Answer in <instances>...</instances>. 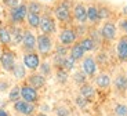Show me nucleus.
<instances>
[{"mask_svg": "<svg viewBox=\"0 0 127 116\" xmlns=\"http://www.w3.org/2000/svg\"><path fill=\"white\" fill-rule=\"evenodd\" d=\"M73 3H75L73 0H60V1H57L54 4V7L51 8V13H53L54 18L64 25H70L73 21L72 17Z\"/></svg>", "mask_w": 127, "mask_h": 116, "instance_id": "nucleus-1", "label": "nucleus"}, {"mask_svg": "<svg viewBox=\"0 0 127 116\" xmlns=\"http://www.w3.org/2000/svg\"><path fill=\"white\" fill-rule=\"evenodd\" d=\"M28 15V6L26 1H21L17 7L7 10V17H8V22L13 25H22Z\"/></svg>", "mask_w": 127, "mask_h": 116, "instance_id": "nucleus-2", "label": "nucleus"}, {"mask_svg": "<svg viewBox=\"0 0 127 116\" xmlns=\"http://www.w3.org/2000/svg\"><path fill=\"white\" fill-rule=\"evenodd\" d=\"M41 33L54 35L57 32V19L54 18L51 10H44V13L40 15V25H39Z\"/></svg>", "mask_w": 127, "mask_h": 116, "instance_id": "nucleus-3", "label": "nucleus"}, {"mask_svg": "<svg viewBox=\"0 0 127 116\" xmlns=\"http://www.w3.org/2000/svg\"><path fill=\"white\" fill-rule=\"evenodd\" d=\"M36 48H37L39 54H41V55H48L53 51V48H54V43H53L51 35H46V33L37 35Z\"/></svg>", "mask_w": 127, "mask_h": 116, "instance_id": "nucleus-4", "label": "nucleus"}, {"mask_svg": "<svg viewBox=\"0 0 127 116\" xmlns=\"http://www.w3.org/2000/svg\"><path fill=\"white\" fill-rule=\"evenodd\" d=\"M99 32H101V36H102L104 40L113 41L115 39H116V36H118V25H116L112 19L104 21V24H102Z\"/></svg>", "mask_w": 127, "mask_h": 116, "instance_id": "nucleus-5", "label": "nucleus"}, {"mask_svg": "<svg viewBox=\"0 0 127 116\" xmlns=\"http://www.w3.org/2000/svg\"><path fill=\"white\" fill-rule=\"evenodd\" d=\"M73 21L77 24H86L87 22V6L83 1H75L72 7Z\"/></svg>", "mask_w": 127, "mask_h": 116, "instance_id": "nucleus-6", "label": "nucleus"}, {"mask_svg": "<svg viewBox=\"0 0 127 116\" xmlns=\"http://www.w3.org/2000/svg\"><path fill=\"white\" fill-rule=\"evenodd\" d=\"M58 39H60V43L64 46H70V44L76 43L77 40V35L73 29V26H65L60 31L58 35Z\"/></svg>", "mask_w": 127, "mask_h": 116, "instance_id": "nucleus-7", "label": "nucleus"}, {"mask_svg": "<svg viewBox=\"0 0 127 116\" xmlns=\"http://www.w3.org/2000/svg\"><path fill=\"white\" fill-rule=\"evenodd\" d=\"M0 64H1V68H3L6 72H13L14 66H15V54L10 50V48H4V50L1 51Z\"/></svg>", "mask_w": 127, "mask_h": 116, "instance_id": "nucleus-8", "label": "nucleus"}, {"mask_svg": "<svg viewBox=\"0 0 127 116\" xmlns=\"http://www.w3.org/2000/svg\"><path fill=\"white\" fill-rule=\"evenodd\" d=\"M36 39H37V36L32 32V29H25V31H24V38H22V43L21 44H22L24 50H25L26 53L35 51V48H36Z\"/></svg>", "mask_w": 127, "mask_h": 116, "instance_id": "nucleus-9", "label": "nucleus"}, {"mask_svg": "<svg viewBox=\"0 0 127 116\" xmlns=\"http://www.w3.org/2000/svg\"><path fill=\"white\" fill-rule=\"evenodd\" d=\"M14 109H15V112L21 113V115L31 116L32 113L35 112L36 107H35V104L28 102V101H25V100H18V101L14 102Z\"/></svg>", "mask_w": 127, "mask_h": 116, "instance_id": "nucleus-10", "label": "nucleus"}, {"mask_svg": "<svg viewBox=\"0 0 127 116\" xmlns=\"http://www.w3.org/2000/svg\"><path fill=\"white\" fill-rule=\"evenodd\" d=\"M24 65L26 69H31V71H36L40 66V57L37 53L32 51V53H25L24 55Z\"/></svg>", "mask_w": 127, "mask_h": 116, "instance_id": "nucleus-11", "label": "nucleus"}, {"mask_svg": "<svg viewBox=\"0 0 127 116\" xmlns=\"http://www.w3.org/2000/svg\"><path fill=\"white\" fill-rule=\"evenodd\" d=\"M87 22H90L91 26H97L101 24V19L98 15V3L87 4Z\"/></svg>", "mask_w": 127, "mask_h": 116, "instance_id": "nucleus-12", "label": "nucleus"}, {"mask_svg": "<svg viewBox=\"0 0 127 116\" xmlns=\"http://www.w3.org/2000/svg\"><path fill=\"white\" fill-rule=\"evenodd\" d=\"M82 71L86 73L87 76H94L97 73V62H95V58L91 55L84 57L82 61Z\"/></svg>", "mask_w": 127, "mask_h": 116, "instance_id": "nucleus-13", "label": "nucleus"}, {"mask_svg": "<svg viewBox=\"0 0 127 116\" xmlns=\"http://www.w3.org/2000/svg\"><path fill=\"white\" fill-rule=\"evenodd\" d=\"M37 90H36L35 87H32V86L29 84H25L21 87V98L25 101H28V102H32L35 104L36 101H37Z\"/></svg>", "mask_w": 127, "mask_h": 116, "instance_id": "nucleus-14", "label": "nucleus"}, {"mask_svg": "<svg viewBox=\"0 0 127 116\" xmlns=\"http://www.w3.org/2000/svg\"><path fill=\"white\" fill-rule=\"evenodd\" d=\"M24 31L25 29L21 25H13L10 24V33H11V44L18 46L22 43V38H24Z\"/></svg>", "mask_w": 127, "mask_h": 116, "instance_id": "nucleus-15", "label": "nucleus"}, {"mask_svg": "<svg viewBox=\"0 0 127 116\" xmlns=\"http://www.w3.org/2000/svg\"><path fill=\"white\" fill-rule=\"evenodd\" d=\"M116 53H118V57L120 61H127V35H123L118 40Z\"/></svg>", "mask_w": 127, "mask_h": 116, "instance_id": "nucleus-16", "label": "nucleus"}, {"mask_svg": "<svg viewBox=\"0 0 127 116\" xmlns=\"http://www.w3.org/2000/svg\"><path fill=\"white\" fill-rule=\"evenodd\" d=\"M28 84L39 90L46 84V76H43L41 73H32L28 77Z\"/></svg>", "mask_w": 127, "mask_h": 116, "instance_id": "nucleus-17", "label": "nucleus"}, {"mask_svg": "<svg viewBox=\"0 0 127 116\" xmlns=\"http://www.w3.org/2000/svg\"><path fill=\"white\" fill-rule=\"evenodd\" d=\"M26 6H28V13H35V14H40V15L46 10L44 4L41 3L40 0H28Z\"/></svg>", "mask_w": 127, "mask_h": 116, "instance_id": "nucleus-18", "label": "nucleus"}, {"mask_svg": "<svg viewBox=\"0 0 127 116\" xmlns=\"http://www.w3.org/2000/svg\"><path fill=\"white\" fill-rule=\"evenodd\" d=\"M98 15H99V19L102 21H108V19L112 18L113 15V10L111 8V6L105 3H99L98 4Z\"/></svg>", "mask_w": 127, "mask_h": 116, "instance_id": "nucleus-19", "label": "nucleus"}, {"mask_svg": "<svg viewBox=\"0 0 127 116\" xmlns=\"http://www.w3.org/2000/svg\"><path fill=\"white\" fill-rule=\"evenodd\" d=\"M84 54H86V51L83 50V47L80 46L79 41H76V43L72 44V47H70V50H69V55L70 57H73L76 61H80V60H83Z\"/></svg>", "mask_w": 127, "mask_h": 116, "instance_id": "nucleus-20", "label": "nucleus"}, {"mask_svg": "<svg viewBox=\"0 0 127 116\" xmlns=\"http://www.w3.org/2000/svg\"><path fill=\"white\" fill-rule=\"evenodd\" d=\"M25 22H26V25L29 26V29H39V25H40V14L28 13Z\"/></svg>", "mask_w": 127, "mask_h": 116, "instance_id": "nucleus-21", "label": "nucleus"}, {"mask_svg": "<svg viewBox=\"0 0 127 116\" xmlns=\"http://www.w3.org/2000/svg\"><path fill=\"white\" fill-rule=\"evenodd\" d=\"M0 43L3 46L11 44V33H10V26L0 25Z\"/></svg>", "mask_w": 127, "mask_h": 116, "instance_id": "nucleus-22", "label": "nucleus"}, {"mask_svg": "<svg viewBox=\"0 0 127 116\" xmlns=\"http://www.w3.org/2000/svg\"><path fill=\"white\" fill-rule=\"evenodd\" d=\"M80 46L83 47V50L86 51V53H90V51H94L95 48H97V44L94 43V40H93L90 36H84V38H82L79 40Z\"/></svg>", "mask_w": 127, "mask_h": 116, "instance_id": "nucleus-23", "label": "nucleus"}, {"mask_svg": "<svg viewBox=\"0 0 127 116\" xmlns=\"http://www.w3.org/2000/svg\"><path fill=\"white\" fill-rule=\"evenodd\" d=\"M80 95H83V97L86 98L87 101L93 100L95 95V90L94 87H93L91 84H87V83H84V84L80 86Z\"/></svg>", "mask_w": 127, "mask_h": 116, "instance_id": "nucleus-24", "label": "nucleus"}, {"mask_svg": "<svg viewBox=\"0 0 127 116\" xmlns=\"http://www.w3.org/2000/svg\"><path fill=\"white\" fill-rule=\"evenodd\" d=\"M95 84L101 88H106L111 86V76L106 75V73H101L95 77Z\"/></svg>", "mask_w": 127, "mask_h": 116, "instance_id": "nucleus-25", "label": "nucleus"}, {"mask_svg": "<svg viewBox=\"0 0 127 116\" xmlns=\"http://www.w3.org/2000/svg\"><path fill=\"white\" fill-rule=\"evenodd\" d=\"M115 87L119 91H127V76L119 75L115 77Z\"/></svg>", "mask_w": 127, "mask_h": 116, "instance_id": "nucleus-26", "label": "nucleus"}, {"mask_svg": "<svg viewBox=\"0 0 127 116\" xmlns=\"http://www.w3.org/2000/svg\"><path fill=\"white\" fill-rule=\"evenodd\" d=\"M13 75H14V77L18 79V80L24 79L26 76L25 65H22V64H15V66H14V69H13Z\"/></svg>", "mask_w": 127, "mask_h": 116, "instance_id": "nucleus-27", "label": "nucleus"}, {"mask_svg": "<svg viewBox=\"0 0 127 116\" xmlns=\"http://www.w3.org/2000/svg\"><path fill=\"white\" fill-rule=\"evenodd\" d=\"M8 100L11 102H15V101L21 100V87L19 86H14L8 93Z\"/></svg>", "mask_w": 127, "mask_h": 116, "instance_id": "nucleus-28", "label": "nucleus"}, {"mask_svg": "<svg viewBox=\"0 0 127 116\" xmlns=\"http://www.w3.org/2000/svg\"><path fill=\"white\" fill-rule=\"evenodd\" d=\"M73 29H75V32H76L77 38H84V35H89V26H87V24H76V25L73 26Z\"/></svg>", "mask_w": 127, "mask_h": 116, "instance_id": "nucleus-29", "label": "nucleus"}, {"mask_svg": "<svg viewBox=\"0 0 127 116\" xmlns=\"http://www.w3.org/2000/svg\"><path fill=\"white\" fill-rule=\"evenodd\" d=\"M75 66H76V60L73 58V57L70 55H66L65 57V60H64V64H62V68L65 69V71H72V69H75Z\"/></svg>", "mask_w": 127, "mask_h": 116, "instance_id": "nucleus-30", "label": "nucleus"}, {"mask_svg": "<svg viewBox=\"0 0 127 116\" xmlns=\"http://www.w3.org/2000/svg\"><path fill=\"white\" fill-rule=\"evenodd\" d=\"M73 80H75V83L76 84H84L87 80V75L83 71H77V72H75V75H73Z\"/></svg>", "mask_w": 127, "mask_h": 116, "instance_id": "nucleus-31", "label": "nucleus"}, {"mask_svg": "<svg viewBox=\"0 0 127 116\" xmlns=\"http://www.w3.org/2000/svg\"><path fill=\"white\" fill-rule=\"evenodd\" d=\"M57 79H58V82H60V83L65 84V83L68 82V79H69L68 71H65L64 68H58V71H57Z\"/></svg>", "mask_w": 127, "mask_h": 116, "instance_id": "nucleus-32", "label": "nucleus"}, {"mask_svg": "<svg viewBox=\"0 0 127 116\" xmlns=\"http://www.w3.org/2000/svg\"><path fill=\"white\" fill-rule=\"evenodd\" d=\"M0 1H1V4H3L7 10H10V8L17 7L21 1H22V0H0Z\"/></svg>", "mask_w": 127, "mask_h": 116, "instance_id": "nucleus-33", "label": "nucleus"}, {"mask_svg": "<svg viewBox=\"0 0 127 116\" xmlns=\"http://www.w3.org/2000/svg\"><path fill=\"white\" fill-rule=\"evenodd\" d=\"M39 69H40V73L43 76H48L51 73V66L48 62H40V66H39Z\"/></svg>", "mask_w": 127, "mask_h": 116, "instance_id": "nucleus-34", "label": "nucleus"}, {"mask_svg": "<svg viewBox=\"0 0 127 116\" xmlns=\"http://www.w3.org/2000/svg\"><path fill=\"white\" fill-rule=\"evenodd\" d=\"M115 113L116 116H127V107L124 104H118L115 107Z\"/></svg>", "mask_w": 127, "mask_h": 116, "instance_id": "nucleus-35", "label": "nucleus"}, {"mask_svg": "<svg viewBox=\"0 0 127 116\" xmlns=\"http://www.w3.org/2000/svg\"><path fill=\"white\" fill-rule=\"evenodd\" d=\"M68 51H69V48H68V46H64V44H58V46H55V54H60V55H68Z\"/></svg>", "mask_w": 127, "mask_h": 116, "instance_id": "nucleus-36", "label": "nucleus"}, {"mask_svg": "<svg viewBox=\"0 0 127 116\" xmlns=\"http://www.w3.org/2000/svg\"><path fill=\"white\" fill-rule=\"evenodd\" d=\"M118 29H120L124 35H127V18L126 17H123V18H120L118 21Z\"/></svg>", "mask_w": 127, "mask_h": 116, "instance_id": "nucleus-37", "label": "nucleus"}, {"mask_svg": "<svg viewBox=\"0 0 127 116\" xmlns=\"http://www.w3.org/2000/svg\"><path fill=\"white\" fill-rule=\"evenodd\" d=\"M87 104H89V101H87L86 98L83 97V95H79V97L76 98V105H77L79 108H84Z\"/></svg>", "mask_w": 127, "mask_h": 116, "instance_id": "nucleus-38", "label": "nucleus"}, {"mask_svg": "<svg viewBox=\"0 0 127 116\" xmlns=\"http://www.w3.org/2000/svg\"><path fill=\"white\" fill-rule=\"evenodd\" d=\"M55 113H57V116H69V109L65 107H60V108H57Z\"/></svg>", "mask_w": 127, "mask_h": 116, "instance_id": "nucleus-39", "label": "nucleus"}, {"mask_svg": "<svg viewBox=\"0 0 127 116\" xmlns=\"http://www.w3.org/2000/svg\"><path fill=\"white\" fill-rule=\"evenodd\" d=\"M6 90H8V83L6 80L0 79V91H6Z\"/></svg>", "mask_w": 127, "mask_h": 116, "instance_id": "nucleus-40", "label": "nucleus"}, {"mask_svg": "<svg viewBox=\"0 0 127 116\" xmlns=\"http://www.w3.org/2000/svg\"><path fill=\"white\" fill-rule=\"evenodd\" d=\"M122 14H123V17H126V18H127V4L122 7Z\"/></svg>", "mask_w": 127, "mask_h": 116, "instance_id": "nucleus-41", "label": "nucleus"}, {"mask_svg": "<svg viewBox=\"0 0 127 116\" xmlns=\"http://www.w3.org/2000/svg\"><path fill=\"white\" fill-rule=\"evenodd\" d=\"M0 116H8V113H7V111L0 109Z\"/></svg>", "mask_w": 127, "mask_h": 116, "instance_id": "nucleus-42", "label": "nucleus"}, {"mask_svg": "<svg viewBox=\"0 0 127 116\" xmlns=\"http://www.w3.org/2000/svg\"><path fill=\"white\" fill-rule=\"evenodd\" d=\"M46 1H47V3H55L57 0H46Z\"/></svg>", "mask_w": 127, "mask_h": 116, "instance_id": "nucleus-43", "label": "nucleus"}, {"mask_svg": "<svg viewBox=\"0 0 127 116\" xmlns=\"http://www.w3.org/2000/svg\"><path fill=\"white\" fill-rule=\"evenodd\" d=\"M37 116H47V115H46V113H39Z\"/></svg>", "mask_w": 127, "mask_h": 116, "instance_id": "nucleus-44", "label": "nucleus"}, {"mask_svg": "<svg viewBox=\"0 0 127 116\" xmlns=\"http://www.w3.org/2000/svg\"><path fill=\"white\" fill-rule=\"evenodd\" d=\"M1 51H3V50H1V47H0V57H1Z\"/></svg>", "mask_w": 127, "mask_h": 116, "instance_id": "nucleus-45", "label": "nucleus"}, {"mask_svg": "<svg viewBox=\"0 0 127 116\" xmlns=\"http://www.w3.org/2000/svg\"><path fill=\"white\" fill-rule=\"evenodd\" d=\"M80 1H84V0H80ZM86 1H89V0H86ZM90 1H93V0H90Z\"/></svg>", "mask_w": 127, "mask_h": 116, "instance_id": "nucleus-46", "label": "nucleus"}, {"mask_svg": "<svg viewBox=\"0 0 127 116\" xmlns=\"http://www.w3.org/2000/svg\"><path fill=\"white\" fill-rule=\"evenodd\" d=\"M40 1H46V0H40Z\"/></svg>", "mask_w": 127, "mask_h": 116, "instance_id": "nucleus-47", "label": "nucleus"}]
</instances>
